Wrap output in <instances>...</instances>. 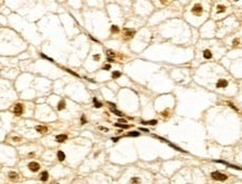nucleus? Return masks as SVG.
Instances as JSON below:
<instances>
[{"mask_svg":"<svg viewBox=\"0 0 242 184\" xmlns=\"http://www.w3.org/2000/svg\"><path fill=\"white\" fill-rule=\"evenodd\" d=\"M225 52V48L223 45H220L216 41H202L197 46L196 59L201 61H210L217 59L223 53Z\"/></svg>","mask_w":242,"mask_h":184,"instance_id":"f257e3e1","label":"nucleus"},{"mask_svg":"<svg viewBox=\"0 0 242 184\" xmlns=\"http://www.w3.org/2000/svg\"><path fill=\"white\" fill-rule=\"evenodd\" d=\"M209 2H202V1H196L193 2L190 7L188 8L186 11V17L190 21L194 23H200L206 19L209 14Z\"/></svg>","mask_w":242,"mask_h":184,"instance_id":"f03ea898","label":"nucleus"},{"mask_svg":"<svg viewBox=\"0 0 242 184\" xmlns=\"http://www.w3.org/2000/svg\"><path fill=\"white\" fill-rule=\"evenodd\" d=\"M238 28H239V23L235 20V18L229 17L228 19L223 20V23L221 24V26L217 27V35H219L220 37L226 36V35L230 36L231 32L235 31Z\"/></svg>","mask_w":242,"mask_h":184,"instance_id":"7ed1b4c3","label":"nucleus"},{"mask_svg":"<svg viewBox=\"0 0 242 184\" xmlns=\"http://www.w3.org/2000/svg\"><path fill=\"white\" fill-rule=\"evenodd\" d=\"M231 11V7L228 2H215L212 8V18L221 19L224 18Z\"/></svg>","mask_w":242,"mask_h":184,"instance_id":"20e7f679","label":"nucleus"},{"mask_svg":"<svg viewBox=\"0 0 242 184\" xmlns=\"http://www.w3.org/2000/svg\"><path fill=\"white\" fill-rule=\"evenodd\" d=\"M226 43L233 49H239L242 47V30H238L235 34H232L226 39Z\"/></svg>","mask_w":242,"mask_h":184,"instance_id":"39448f33","label":"nucleus"},{"mask_svg":"<svg viewBox=\"0 0 242 184\" xmlns=\"http://www.w3.org/2000/svg\"><path fill=\"white\" fill-rule=\"evenodd\" d=\"M212 177L214 180H216V181H225V180L228 179V176H226L225 174H222V173H220V172H213Z\"/></svg>","mask_w":242,"mask_h":184,"instance_id":"423d86ee","label":"nucleus"},{"mask_svg":"<svg viewBox=\"0 0 242 184\" xmlns=\"http://www.w3.org/2000/svg\"><path fill=\"white\" fill-rule=\"evenodd\" d=\"M28 168H29L31 172H37V171L40 168V165H39L37 162H30L29 165H28Z\"/></svg>","mask_w":242,"mask_h":184,"instance_id":"0eeeda50","label":"nucleus"},{"mask_svg":"<svg viewBox=\"0 0 242 184\" xmlns=\"http://www.w3.org/2000/svg\"><path fill=\"white\" fill-rule=\"evenodd\" d=\"M23 112H24V107H23V105H20V104H17V105L14 107V113L16 115H20Z\"/></svg>","mask_w":242,"mask_h":184,"instance_id":"6e6552de","label":"nucleus"},{"mask_svg":"<svg viewBox=\"0 0 242 184\" xmlns=\"http://www.w3.org/2000/svg\"><path fill=\"white\" fill-rule=\"evenodd\" d=\"M66 139H67V135H65V134H63V135H58V136L56 137V141L57 142H65Z\"/></svg>","mask_w":242,"mask_h":184,"instance_id":"1a4fd4ad","label":"nucleus"},{"mask_svg":"<svg viewBox=\"0 0 242 184\" xmlns=\"http://www.w3.org/2000/svg\"><path fill=\"white\" fill-rule=\"evenodd\" d=\"M9 177L11 181H17L18 180V174L16 172H10L9 173Z\"/></svg>","mask_w":242,"mask_h":184,"instance_id":"9d476101","label":"nucleus"},{"mask_svg":"<svg viewBox=\"0 0 242 184\" xmlns=\"http://www.w3.org/2000/svg\"><path fill=\"white\" fill-rule=\"evenodd\" d=\"M57 157H58L59 161H64L65 159V154H64L63 151H58V153H57Z\"/></svg>","mask_w":242,"mask_h":184,"instance_id":"9b49d317","label":"nucleus"},{"mask_svg":"<svg viewBox=\"0 0 242 184\" xmlns=\"http://www.w3.org/2000/svg\"><path fill=\"white\" fill-rule=\"evenodd\" d=\"M131 184H141L139 177H132L131 179Z\"/></svg>","mask_w":242,"mask_h":184,"instance_id":"f8f14e48","label":"nucleus"},{"mask_svg":"<svg viewBox=\"0 0 242 184\" xmlns=\"http://www.w3.org/2000/svg\"><path fill=\"white\" fill-rule=\"evenodd\" d=\"M36 130L38 131L39 133H46L47 132V127H45V126H37Z\"/></svg>","mask_w":242,"mask_h":184,"instance_id":"ddd939ff","label":"nucleus"},{"mask_svg":"<svg viewBox=\"0 0 242 184\" xmlns=\"http://www.w3.org/2000/svg\"><path fill=\"white\" fill-rule=\"evenodd\" d=\"M47 179H48V173L47 172H43L40 174V180L41 181H47Z\"/></svg>","mask_w":242,"mask_h":184,"instance_id":"4468645a","label":"nucleus"},{"mask_svg":"<svg viewBox=\"0 0 242 184\" xmlns=\"http://www.w3.org/2000/svg\"><path fill=\"white\" fill-rule=\"evenodd\" d=\"M57 108H58V109H59V110H61V109H64V108H65V102H64V101H61V102H60V103H59V104H58V106H57Z\"/></svg>","mask_w":242,"mask_h":184,"instance_id":"2eb2a0df","label":"nucleus"},{"mask_svg":"<svg viewBox=\"0 0 242 184\" xmlns=\"http://www.w3.org/2000/svg\"><path fill=\"white\" fill-rule=\"evenodd\" d=\"M119 76H121V73H119V72H117V70H116V72H114V73H113V75H112V77H113V78H118Z\"/></svg>","mask_w":242,"mask_h":184,"instance_id":"dca6fc26","label":"nucleus"},{"mask_svg":"<svg viewBox=\"0 0 242 184\" xmlns=\"http://www.w3.org/2000/svg\"><path fill=\"white\" fill-rule=\"evenodd\" d=\"M93 102H94V104H95V106H96V107H97V108H99V107H101V106H102V104H101V103H99V102H98V101H97V99H96V98H94V99H93Z\"/></svg>","mask_w":242,"mask_h":184,"instance_id":"f3484780","label":"nucleus"},{"mask_svg":"<svg viewBox=\"0 0 242 184\" xmlns=\"http://www.w3.org/2000/svg\"><path fill=\"white\" fill-rule=\"evenodd\" d=\"M134 36V31H127L126 32V38H132V37Z\"/></svg>","mask_w":242,"mask_h":184,"instance_id":"a211bd4d","label":"nucleus"},{"mask_svg":"<svg viewBox=\"0 0 242 184\" xmlns=\"http://www.w3.org/2000/svg\"><path fill=\"white\" fill-rule=\"evenodd\" d=\"M139 133L138 132H131L127 134V136H138Z\"/></svg>","mask_w":242,"mask_h":184,"instance_id":"6ab92c4d","label":"nucleus"},{"mask_svg":"<svg viewBox=\"0 0 242 184\" xmlns=\"http://www.w3.org/2000/svg\"><path fill=\"white\" fill-rule=\"evenodd\" d=\"M112 112L114 113V114H116L117 116H119V117H121V116H123V114H122L121 112H118V110H116V109H113V108H112Z\"/></svg>","mask_w":242,"mask_h":184,"instance_id":"aec40b11","label":"nucleus"},{"mask_svg":"<svg viewBox=\"0 0 242 184\" xmlns=\"http://www.w3.org/2000/svg\"><path fill=\"white\" fill-rule=\"evenodd\" d=\"M117 127H122V128H128L130 125H123V124H116Z\"/></svg>","mask_w":242,"mask_h":184,"instance_id":"412c9836","label":"nucleus"},{"mask_svg":"<svg viewBox=\"0 0 242 184\" xmlns=\"http://www.w3.org/2000/svg\"><path fill=\"white\" fill-rule=\"evenodd\" d=\"M144 124H150V125H155L157 124L156 121H150V122H144Z\"/></svg>","mask_w":242,"mask_h":184,"instance_id":"4be33fe9","label":"nucleus"},{"mask_svg":"<svg viewBox=\"0 0 242 184\" xmlns=\"http://www.w3.org/2000/svg\"><path fill=\"white\" fill-rule=\"evenodd\" d=\"M40 56H41V57H44V58H45V59H48V60H50V61H54L52 58H49V57H47V56H46V55H44V54H40Z\"/></svg>","mask_w":242,"mask_h":184,"instance_id":"5701e85b","label":"nucleus"},{"mask_svg":"<svg viewBox=\"0 0 242 184\" xmlns=\"http://www.w3.org/2000/svg\"><path fill=\"white\" fill-rule=\"evenodd\" d=\"M112 30H113V31H117V30H118V28H117L116 26H113V27H112Z\"/></svg>","mask_w":242,"mask_h":184,"instance_id":"b1692460","label":"nucleus"},{"mask_svg":"<svg viewBox=\"0 0 242 184\" xmlns=\"http://www.w3.org/2000/svg\"><path fill=\"white\" fill-rule=\"evenodd\" d=\"M108 55H109V56H114V53L110 52V50H108Z\"/></svg>","mask_w":242,"mask_h":184,"instance_id":"393cba45","label":"nucleus"},{"mask_svg":"<svg viewBox=\"0 0 242 184\" xmlns=\"http://www.w3.org/2000/svg\"><path fill=\"white\" fill-rule=\"evenodd\" d=\"M141 131H143V132H147L148 133V130H146V128H139Z\"/></svg>","mask_w":242,"mask_h":184,"instance_id":"a878e982","label":"nucleus"},{"mask_svg":"<svg viewBox=\"0 0 242 184\" xmlns=\"http://www.w3.org/2000/svg\"><path fill=\"white\" fill-rule=\"evenodd\" d=\"M117 139H118V138H117V137H114V138H112V141H113V142H116Z\"/></svg>","mask_w":242,"mask_h":184,"instance_id":"bb28decb","label":"nucleus"},{"mask_svg":"<svg viewBox=\"0 0 242 184\" xmlns=\"http://www.w3.org/2000/svg\"><path fill=\"white\" fill-rule=\"evenodd\" d=\"M110 68V66L109 65H107V66H105V69H109Z\"/></svg>","mask_w":242,"mask_h":184,"instance_id":"cd10ccee","label":"nucleus"},{"mask_svg":"<svg viewBox=\"0 0 242 184\" xmlns=\"http://www.w3.org/2000/svg\"><path fill=\"white\" fill-rule=\"evenodd\" d=\"M81 122H83V123H85V117H84V116L81 117Z\"/></svg>","mask_w":242,"mask_h":184,"instance_id":"c85d7f7f","label":"nucleus"},{"mask_svg":"<svg viewBox=\"0 0 242 184\" xmlns=\"http://www.w3.org/2000/svg\"><path fill=\"white\" fill-rule=\"evenodd\" d=\"M52 184H58V183H57V182H53Z\"/></svg>","mask_w":242,"mask_h":184,"instance_id":"c756f323","label":"nucleus"}]
</instances>
